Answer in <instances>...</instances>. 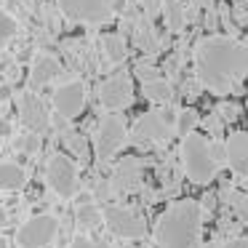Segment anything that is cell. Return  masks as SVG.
<instances>
[{
  "label": "cell",
  "instance_id": "cell-1",
  "mask_svg": "<svg viewBox=\"0 0 248 248\" xmlns=\"http://www.w3.org/2000/svg\"><path fill=\"white\" fill-rule=\"evenodd\" d=\"M195 80L203 88L227 96L248 78V43L227 35H208L192 51Z\"/></svg>",
  "mask_w": 248,
  "mask_h": 248
},
{
  "label": "cell",
  "instance_id": "cell-2",
  "mask_svg": "<svg viewBox=\"0 0 248 248\" xmlns=\"http://www.w3.org/2000/svg\"><path fill=\"white\" fill-rule=\"evenodd\" d=\"M200 235H203V208L195 198L171 203L155 224L157 248H200Z\"/></svg>",
  "mask_w": 248,
  "mask_h": 248
},
{
  "label": "cell",
  "instance_id": "cell-3",
  "mask_svg": "<svg viewBox=\"0 0 248 248\" xmlns=\"http://www.w3.org/2000/svg\"><path fill=\"white\" fill-rule=\"evenodd\" d=\"M179 155H182V166H184L187 179L195 184H208L216 176V171H219L214 152H211V141L205 136H200L198 131L189 134L187 139H182Z\"/></svg>",
  "mask_w": 248,
  "mask_h": 248
},
{
  "label": "cell",
  "instance_id": "cell-4",
  "mask_svg": "<svg viewBox=\"0 0 248 248\" xmlns=\"http://www.w3.org/2000/svg\"><path fill=\"white\" fill-rule=\"evenodd\" d=\"M128 141V128L120 112H107L99 120L96 136H93V152L99 160H109L112 155H118L123 150V144Z\"/></svg>",
  "mask_w": 248,
  "mask_h": 248
},
{
  "label": "cell",
  "instance_id": "cell-5",
  "mask_svg": "<svg viewBox=\"0 0 248 248\" xmlns=\"http://www.w3.org/2000/svg\"><path fill=\"white\" fill-rule=\"evenodd\" d=\"M171 134H173V125H171V120H168V112H163V109H150V112H144L134 123V128H131V139L141 147L163 144V141L171 139Z\"/></svg>",
  "mask_w": 248,
  "mask_h": 248
},
{
  "label": "cell",
  "instance_id": "cell-6",
  "mask_svg": "<svg viewBox=\"0 0 248 248\" xmlns=\"http://www.w3.org/2000/svg\"><path fill=\"white\" fill-rule=\"evenodd\" d=\"M104 224L120 240H141L147 235L144 216L125 208V205H107L104 208Z\"/></svg>",
  "mask_w": 248,
  "mask_h": 248
},
{
  "label": "cell",
  "instance_id": "cell-7",
  "mask_svg": "<svg viewBox=\"0 0 248 248\" xmlns=\"http://www.w3.org/2000/svg\"><path fill=\"white\" fill-rule=\"evenodd\" d=\"M59 8L70 22L104 24L115 14V0H59Z\"/></svg>",
  "mask_w": 248,
  "mask_h": 248
},
{
  "label": "cell",
  "instance_id": "cell-8",
  "mask_svg": "<svg viewBox=\"0 0 248 248\" xmlns=\"http://www.w3.org/2000/svg\"><path fill=\"white\" fill-rule=\"evenodd\" d=\"M59 232V219L51 214H38L30 221H24L16 232L19 248H48Z\"/></svg>",
  "mask_w": 248,
  "mask_h": 248
},
{
  "label": "cell",
  "instance_id": "cell-9",
  "mask_svg": "<svg viewBox=\"0 0 248 248\" xmlns=\"http://www.w3.org/2000/svg\"><path fill=\"white\" fill-rule=\"evenodd\" d=\"M46 182L54 189V195H59L62 200H70L78 195V168L67 155H54L46 166Z\"/></svg>",
  "mask_w": 248,
  "mask_h": 248
},
{
  "label": "cell",
  "instance_id": "cell-10",
  "mask_svg": "<svg viewBox=\"0 0 248 248\" xmlns=\"http://www.w3.org/2000/svg\"><path fill=\"white\" fill-rule=\"evenodd\" d=\"M99 102L107 107V112H120L134 102V86L125 75H112L99 86Z\"/></svg>",
  "mask_w": 248,
  "mask_h": 248
},
{
  "label": "cell",
  "instance_id": "cell-11",
  "mask_svg": "<svg viewBox=\"0 0 248 248\" xmlns=\"http://www.w3.org/2000/svg\"><path fill=\"white\" fill-rule=\"evenodd\" d=\"M83 107H86V86L80 80L62 83L54 91V109L59 118L72 120L83 112Z\"/></svg>",
  "mask_w": 248,
  "mask_h": 248
},
{
  "label": "cell",
  "instance_id": "cell-12",
  "mask_svg": "<svg viewBox=\"0 0 248 248\" xmlns=\"http://www.w3.org/2000/svg\"><path fill=\"white\" fill-rule=\"evenodd\" d=\"M141 184V160L134 155L123 157V160L115 166L112 176H109V189L115 195H123V192H134L139 189Z\"/></svg>",
  "mask_w": 248,
  "mask_h": 248
},
{
  "label": "cell",
  "instance_id": "cell-13",
  "mask_svg": "<svg viewBox=\"0 0 248 248\" xmlns=\"http://www.w3.org/2000/svg\"><path fill=\"white\" fill-rule=\"evenodd\" d=\"M227 166L248 182V131H235L227 136Z\"/></svg>",
  "mask_w": 248,
  "mask_h": 248
},
{
  "label": "cell",
  "instance_id": "cell-14",
  "mask_svg": "<svg viewBox=\"0 0 248 248\" xmlns=\"http://www.w3.org/2000/svg\"><path fill=\"white\" fill-rule=\"evenodd\" d=\"M22 120L30 128V134H43L48 128V112L46 104L40 102V96H35L32 91L22 93Z\"/></svg>",
  "mask_w": 248,
  "mask_h": 248
},
{
  "label": "cell",
  "instance_id": "cell-15",
  "mask_svg": "<svg viewBox=\"0 0 248 248\" xmlns=\"http://www.w3.org/2000/svg\"><path fill=\"white\" fill-rule=\"evenodd\" d=\"M59 72H62V64L54 59V56L40 54L38 59H35V64H32V72H30V86L32 88L46 86V83H51L54 78H59Z\"/></svg>",
  "mask_w": 248,
  "mask_h": 248
},
{
  "label": "cell",
  "instance_id": "cell-16",
  "mask_svg": "<svg viewBox=\"0 0 248 248\" xmlns=\"http://www.w3.org/2000/svg\"><path fill=\"white\" fill-rule=\"evenodd\" d=\"M75 219H78V227L80 230H96V227L104 224V211L93 203L91 198H86L83 203H78V211H75Z\"/></svg>",
  "mask_w": 248,
  "mask_h": 248
},
{
  "label": "cell",
  "instance_id": "cell-17",
  "mask_svg": "<svg viewBox=\"0 0 248 248\" xmlns=\"http://www.w3.org/2000/svg\"><path fill=\"white\" fill-rule=\"evenodd\" d=\"M163 19H166V27L173 35L182 32L184 24H187V8H184V0H166L163 3Z\"/></svg>",
  "mask_w": 248,
  "mask_h": 248
},
{
  "label": "cell",
  "instance_id": "cell-18",
  "mask_svg": "<svg viewBox=\"0 0 248 248\" xmlns=\"http://www.w3.org/2000/svg\"><path fill=\"white\" fill-rule=\"evenodd\" d=\"M27 184V171L19 163H0V189H22Z\"/></svg>",
  "mask_w": 248,
  "mask_h": 248
},
{
  "label": "cell",
  "instance_id": "cell-19",
  "mask_svg": "<svg viewBox=\"0 0 248 248\" xmlns=\"http://www.w3.org/2000/svg\"><path fill=\"white\" fill-rule=\"evenodd\" d=\"M141 93H144V99H150L155 104H168L173 99V86H171V80L157 78L152 83H141Z\"/></svg>",
  "mask_w": 248,
  "mask_h": 248
},
{
  "label": "cell",
  "instance_id": "cell-20",
  "mask_svg": "<svg viewBox=\"0 0 248 248\" xmlns=\"http://www.w3.org/2000/svg\"><path fill=\"white\" fill-rule=\"evenodd\" d=\"M102 48H104V56H107L112 64H120V62L128 56V46H125V38L118 32H109L102 38Z\"/></svg>",
  "mask_w": 248,
  "mask_h": 248
},
{
  "label": "cell",
  "instance_id": "cell-21",
  "mask_svg": "<svg viewBox=\"0 0 248 248\" xmlns=\"http://www.w3.org/2000/svg\"><path fill=\"white\" fill-rule=\"evenodd\" d=\"M195 128H198V112H195L192 107H184L182 112L176 115V123H173V134H176L179 139H187L189 134H195Z\"/></svg>",
  "mask_w": 248,
  "mask_h": 248
},
{
  "label": "cell",
  "instance_id": "cell-22",
  "mask_svg": "<svg viewBox=\"0 0 248 248\" xmlns=\"http://www.w3.org/2000/svg\"><path fill=\"white\" fill-rule=\"evenodd\" d=\"M136 46L141 51H147V54H155L157 51V38H155V30L150 27V19L139 22V27H136Z\"/></svg>",
  "mask_w": 248,
  "mask_h": 248
},
{
  "label": "cell",
  "instance_id": "cell-23",
  "mask_svg": "<svg viewBox=\"0 0 248 248\" xmlns=\"http://www.w3.org/2000/svg\"><path fill=\"white\" fill-rule=\"evenodd\" d=\"M227 198H230L232 214H235L237 219L248 227V195L246 192H237V189H230V192H227Z\"/></svg>",
  "mask_w": 248,
  "mask_h": 248
},
{
  "label": "cell",
  "instance_id": "cell-24",
  "mask_svg": "<svg viewBox=\"0 0 248 248\" xmlns=\"http://www.w3.org/2000/svg\"><path fill=\"white\" fill-rule=\"evenodd\" d=\"M16 32H19L16 19H11L6 11H3V8H0V51L6 48L14 38H16Z\"/></svg>",
  "mask_w": 248,
  "mask_h": 248
},
{
  "label": "cell",
  "instance_id": "cell-25",
  "mask_svg": "<svg viewBox=\"0 0 248 248\" xmlns=\"http://www.w3.org/2000/svg\"><path fill=\"white\" fill-rule=\"evenodd\" d=\"M163 3H166V0H139L141 11H144V16L150 19V22L157 16V14H163Z\"/></svg>",
  "mask_w": 248,
  "mask_h": 248
},
{
  "label": "cell",
  "instance_id": "cell-26",
  "mask_svg": "<svg viewBox=\"0 0 248 248\" xmlns=\"http://www.w3.org/2000/svg\"><path fill=\"white\" fill-rule=\"evenodd\" d=\"M70 248H109L104 240H96V237H75L70 243Z\"/></svg>",
  "mask_w": 248,
  "mask_h": 248
},
{
  "label": "cell",
  "instance_id": "cell-27",
  "mask_svg": "<svg viewBox=\"0 0 248 248\" xmlns=\"http://www.w3.org/2000/svg\"><path fill=\"white\" fill-rule=\"evenodd\" d=\"M157 72H160L157 67H150V64H136V78H141L144 83H152V80H157V78H160Z\"/></svg>",
  "mask_w": 248,
  "mask_h": 248
},
{
  "label": "cell",
  "instance_id": "cell-28",
  "mask_svg": "<svg viewBox=\"0 0 248 248\" xmlns=\"http://www.w3.org/2000/svg\"><path fill=\"white\" fill-rule=\"evenodd\" d=\"M64 144L70 147L72 152H78V155H86V141L78 134H64Z\"/></svg>",
  "mask_w": 248,
  "mask_h": 248
},
{
  "label": "cell",
  "instance_id": "cell-29",
  "mask_svg": "<svg viewBox=\"0 0 248 248\" xmlns=\"http://www.w3.org/2000/svg\"><path fill=\"white\" fill-rule=\"evenodd\" d=\"M22 147L24 152H30V155H32V152H38L40 150V134H27V136H22Z\"/></svg>",
  "mask_w": 248,
  "mask_h": 248
},
{
  "label": "cell",
  "instance_id": "cell-30",
  "mask_svg": "<svg viewBox=\"0 0 248 248\" xmlns=\"http://www.w3.org/2000/svg\"><path fill=\"white\" fill-rule=\"evenodd\" d=\"M211 152H214V160L216 166H227V144H221V141H211Z\"/></svg>",
  "mask_w": 248,
  "mask_h": 248
},
{
  "label": "cell",
  "instance_id": "cell-31",
  "mask_svg": "<svg viewBox=\"0 0 248 248\" xmlns=\"http://www.w3.org/2000/svg\"><path fill=\"white\" fill-rule=\"evenodd\" d=\"M221 125H224V120L219 118V109H216V112H211V118L205 120V128L214 131V134H216V131H221Z\"/></svg>",
  "mask_w": 248,
  "mask_h": 248
},
{
  "label": "cell",
  "instance_id": "cell-32",
  "mask_svg": "<svg viewBox=\"0 0 248 248\" xmlns=\"http://www.w3.org/2000/svg\"><path fill=\"white\" fill-rule=\"evenodd\" d=\"M216 248H248V240H246V237H232V240L219 243Z\"/></svg>",
  "mask_w": 248,
  "mask_h": 248
},
{
  "label": "cell",
  "instance_id": "cell-33",
  "mask_svg": "<svg viewBox=\"0 0 248 248\" xmlns=\"http://www.w3.org/2000/svg\"><path fill=\"white\" fill-rule=\"evenodd\" d=\"M219 112H224V118H227V120L237 118V107H232V104H227V107H221Z\"/></svg>",
  "mask_w": 248,
  "mask_h": 248
},
{
  "label": "cell",
  "instance_id": "cell-34",
  "mask_svg": "<svg viewBox=\"0 0 248 248\" xmlns=\"http://www.w3.org/2000/svg\"><path fill=\"white\" fill-rule=\"evenodd\" d=\"M198 3V8H203V11H214V0H195Z\"/></svg>",
  "mask_w": 248,
  "mask_h": 248
},
{
  "label": "cell",
  "instance_id": "cell-35",
  "mask_svg": "<svg viewBox=\"0 0 248 248\" xmlns=\"http://www.w3.org/2000/svg\"><path fill=\"white\" fill-rule=\"evenodd\" d=\"M8 134H11V125L6 120H0V136H8Z\"/></svg>",
  "mask_w": 248,
  "mask_h": 248
},
{
  "label": "cell",
  "instance_id": "cell-36",
  "mask_svg": "<svg viewBox=\"0 0 248 248\" xmlns=\"http://www.w3.org/2000/svg\"><path fill=\"white\" fill-rule=\"evenodd\" d=\"M8 96H11V91H8V86H3L0 88V99H8Z\"/></svg>",
  "mask_w": 248,
  "mask_h": 248
},
{
  "label": "cell",
  "instance_id": "cell-37",
  "mask_svg": "<svg viewBox=\"0 0 248 248\" xmlns=\"http://www.w3.org/2000/svg\"><path fill=\"white\" fill-rule=\"evenodd\" d=\"M0 224H6V211L0 208Z\"/></svg>",
  "mask_w": 248,
  "mask_h": 248
},
{
  "label": "cell",
  "instance_id": "cell-38",
  "mask_svg": "<svg viewBox=\"0 0 248 248\" xmlns=\"http://www.w3.org/2000/svg\"><path fill=\"white\" fill-rule=\"evenodd\" d=\"M0 248H8V243H6V237H0Z\"/></svg>",
  "mask_w": 248,
  "mask_h": 248
}]
</instances>
